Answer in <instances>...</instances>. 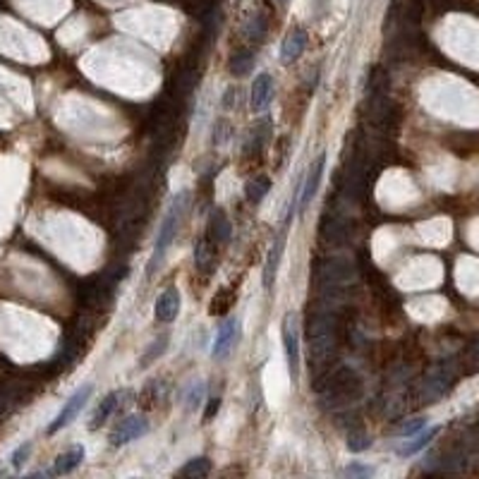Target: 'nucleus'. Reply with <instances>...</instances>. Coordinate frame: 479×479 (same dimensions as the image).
<instances>
[{"mask_svg":"<svg viewBox=\"0 0 479 479\" xmlns=\"http://www.w3.org/2000/svg\"><path fill=\"white\" fill-rule=\"evenodd\" d=\"M438 434V426H431V429H426V431H422V434H417L412 441H408V443H403L398 448V456H403V458H408V456H415V453H419L422 448H426V446L431 443V438H434Z\"/></svg>","mask_w":479,"mask_h":479,"instance_id":"obj_18","label":"nucleus"},{"mask_svg":"<svg viewBox=\"0 0 479 479\" xmlns=\"http://www.w3.org/2000/svg\"><path fill=\"white\" fill-rule=\"evenodd\" d=\"M268 189H271V180L264 178V175H259V178L247 182L245 192H247V199L252 201V204H259V201L268 194Z\"/></svg>","mask_w":479,"mask_h":479,"instance_id":"obj_20","label":"nucleus"},{"mask_svg":"<svg viewBox=\"0 0 479 479\" xmlns=\"http://www.w3.org/2000/svg\"><path fill=\"white\" fill-rule=\"evenodd\" d=\"M372 446L369 436L364 434V431H350V436H347V448H350L352 453H362Z\"/></svg>","mask_w":479,"mask_h":479,"instance_id":"obj_23","label":"nucleus"},{"mask_svg":"<svg viewBox=\"0 0 479 479\" xmlns=\"http://www.w3.org/2000/svg\"><path fill=\"white\" fill-rule=\"evenodd\" d=\"M372 468H364V465H350V468H345V475H350V477H357V475H362V477H369L372 475Z\"/></svg>","mask_w":479,"mask_h":479,"instance_id":"obj_28","label":"nucleus"},{"mask_svg":"<svg viewBox=\"0 0 479 479\" xmlns=\"http://www.w3.org/2000/svg\"><path fill=\"white\" fill-rule=\"evenodd\" d=\"M283 347H285V359H288V369H290V377L298 381L300 377V331H298V314L288 312L283 317Z\"/></svg>","mask_w":479,"mask_h":479,"instance_id":"obj_4","label":"nucleus"},{"mask_svg":"<svg viewBox=\"0 0 479 479\" xmlns=\"http://www.w3.org/2000/svg\"><path fill=\"white\" fill-rule=\"evenodd\" d=\"M219 410H221V400H219V398H216V400H209V410H206V415H204L206 422H209V419H211Z\"/></svg>","mask_w":479,"mask_h":479,"instance_id":"obj_29","label":"nucleus"},{"mask_svg":"<svg viewBox=\"0 0 479 479\" xmlns=\"http://www.w3.org/2000/svg\"><path fill=\"white\" fill-rule=\"evenodd\" d=\"M180 312V293L178 288H166L159 300H156V319L161 321V324H170V321H175V317H178Z\"/></svg>","mask_w":479,"mask_h":479,"instance_id":"obj_11","label":"nucleus"},{"mask_svg":"<svg viewBox=\"0 0 479 479\" xmlns=\"http://www.w3.org/2000/svg\"><path fill=\"white\" fill-rule=\"evenodd\" d=\"M91 391H94L91 386H82V389H77L75 393H72L70 400L63 405V410L58 412V417L53 419V424L48 426V434H56V431L65 429L72 419L80 415V412L84 410V405H87V400L91 398Z\"/></svg>","mask_w":479,"mask_h":479,"instance_id":"obj_5","label":"nucleus"},{"mask_svg":"<svg viewBox=\"0 0 479 479\" xmlns=\"http://www.w3.org/2000/svg\"><path fill=\"white\" fill-rule=\"evenodd\" d=\"M280 3H285V0H280Z\"/></svg>","mask_w":479,"mask_h":479,"instance_id":"obj_30","label":"nucleus"},{"mask_svg":"<svg viewBox=\"0 0 479 479\" xmlns=\"http://www.w3.org/2000/svg\"><path fill=\"white\" fill-rule=\"evenodd\" d=\"M324 168H326V154H319L317 161L312 163L310 173H307L305 185H302V189H300V209H302V211H305V209L310 206V201L317 196L321 178H324Z\"/></svg>","mask_w":479,"mask_h":479,"instance_id":"obj_7","label":"nucleus"},{"mask_svg":"<svg viewBox=\"0 0 479 479\" xmlns=\"http://www.w3.org/2000/svg\"><path fill=\"white\" fill-rule=\"evenodd\" d=\"M209 472H211V463H209V458H192L185 468L180 470V477H206Z\"/></svg>","mask_w":479,"mask_h":479,"instance_id":"obj_21","label":"nucleus"},{"mask_svg":"<svg viewBox=\"0 0 479 479\" xmlns=\"http://www.w3.org/2000/svg\"><path fill=\"white\" fill-rule=\"evenodd\" d=\"M321 238L329 245H343L347 240V223L340 214H326L324 223H321Z\"/></svg>","mask_w":479,"mask_h":479,"instance_id":"obj_13","label":"nucleus"},{"mask_svg":"<svg viewBox=\"0 0 479 479\" xmlns=\"http://www.w3.org/2000/svg\"><path fill=\"white\" fill-rule=\"evenodd\" d=\"M336 317L331 307H317L314 314H310L307 324V340H310V359L317 367H324L336 352Z\"/></svg>","mask_w":479,"mask_h":479,"instance_id":"obj_1","label":"nucleus"},{"mask_svg":"<svg viewBox=\"0 0 479 479\" xmlns=\"http://www.w3.org/2000/svg\"><path fill=\"white\" fill-rule=\"evenodd\" d=\"M84 460V448L82 446H72L65 453L56 458V465H53V472L56 475H70L72 470H77Z\"/></svg>","mask_w":479,"mask_h":479,"instance_id":"obj_15","label":"nucleus"},{"mask_svg":"<svg viewBox=\"0 0 479 479\" xmlns=\"http://www.w3.org/2000/svg\"><path fill=\"white\" fill-rule=\"evenodd\" d=\"M252 65H254V58H252V53H238L231 60V72L235 77H240V75H247L249 70H252Z\"/></svg>","mask_w":479,"mask_h":479,"instance_id":"obj_22","label":"nucleus"},{"mask_svg":"<svg viewBox=\"0 0 479 479\" xmlns=\"http://www.w3.org/2000/svg\"><path fill=\"white\" fill-rule=\"evenodd\" d=\"M307 46V31L305 29H293L290 34L285 36L283 46H280V60L283 63H293L302 56Z\"/></svg>","mask_w":479,"mask_h":479,"instance_id":"obj_14","label":"nucleus"},{"mask_svg":"<svg viewBox=\"0 0 479 479\" xmlns=\"http://www.w3.org/2000/svg\"><path fill=\"white\" fill-rule=\"evenodd\" d=\"M117 405H120V393H117V391L108 393V396L101 400V405L96 408L94 417H91V429H98V426L106 424L108 419H110V415L115 412Z\"/></svg>","mask_w":479,"mask_h":479,"instance_id":"obj_16","label":"nucleus"},{"mask_svg":"<svg viewBox=\"0 0 479 479\" xmlns=\"http://www.w3.org/2000/svg\"><path fill=\"white\" fill-rule=\"evenodd\" d=\"M448 381H451V374L446 369L429 372L424 377V384H422V400H426V403L438 400L446 393V389H448Z\"/></svg>","mask_w":479,"mask_h":479,"instance_id":"obj_12","label":"nucleus"},{"mask_svg":"<svg viewBox=\"0 0 479 479\" xmlns=\"http://www.w3.org/2000/svg\"><path fill=\"white\" fill-rule=\"evenodd\" d=\"M29 453H31V443H22L19 448L12 453V468H22L24 463H27V458H29Z\"/></svg>","mask_w":479,"mask_h":479,"instance_id":"obj_25","label":"nucleus"},{"mask_svg":"<svg viewBox=\"0 0 479 479\" xmlns=\"http://www.w3.org/2000/svg\"><path fill=\"white\" fill-rule=\"evenodd\" d=\"M273 98V77L268 75V72H261V75L254 77V84H252V98H249V106L252 110H266V106L271 103Z\"/></svg>","mask_w":479,"mask_h":479,"instance_id":"obj_10","label":"nucleus"},{"mask_svg":"<svg viewBox=\"0 0 479 479\" xmlns=\"http://www.w3.org/2000/svg\"><path fill=\"white\" fill-rule=\"evenodd\" d=\"M214 257H216L214 240L211 238H201L199 242H196V247H194V264H196V268L209 273V271H211Z\"/></svg>","mask_w":479,"mask_h":479,"instance_id":"obj_17","label":"nucleus"},{"mask_svg":"<svg viewBox=\"0 0 479 479\" xmlns=\"http://www.w3.org/2000/svg\"><path fill=\"white\" fill-rule=\"evenodd\" d=\"M264 29H266L264 19H261V17H252V22H249V38H252V41H261V36H264Z\"/></svg>","mask_w":479,"mask_h":479,"instance_id":"obj_27","label":"nucleus"},{"mask_svg":"<svg viewBox=\"0 0 479 479\" xmlns=\"http://www.w3.org/2000/svg\"><path fill=\"white\" fill-rule=\"evenodd\" d=\"M149 431V422L140 415H132V417H125L120 424L113 429V434H110V443L115 446H125L130 441H135V438L144 436Z\"/></svg>","mask_w":479,"mask_h":479,"instance_id":"obj_6","label":"nucleus"},{"mask_svg":"<svg viewBox=\"0 0 479 479\" xmlns=\"http://www.w3.org/2000/svg\"><path fill=\"white\" fill-rule=\"evenodd\" d=\"M185 204H187V194L175 196L173 204L168 206L166 216H163L161 228H159V238H156L154 254H151L149 266H147V273H149V275H154V273H156V266L161 264V259H163V254H166V249L170 247V242H173L175 235H178V226H180L182 211H185Z\"/></svg>","mask_w":479,"mask_h":479,"instance_id":"obj_3","label":"nucleus"},{"mask_svg":"<svg viewBox=\"0 0 479 479\" xmlns=\"http://www.w3.org/2000/svg\"><path fill=\"white\" fill-rule=\"evenodd\" d=\"M211 240L219 245V242H226L228 238H231V221L226 219V214L223 211H219L216 209L214 211V216H211Z\"/></svg>","mask_w":479,"mask_h":479,"instance_id":"obj_19","label":"nucleus"},{"mask_svg":"<svg viewBox=\"0 0 479 479\" xmlns=\"http://www.w3.org/2000/svg\"><path fill=\"white\" fill-rule=\"evenodd\" d=\"M321 393L331 405H350L362 396V379L347 367H336L333 372L326 374Z\"/></svg>","mask_w":479,"mask_h":479,"instance_id":"obj_2","label":"nucleus"},{"mask_svg":"<svg viewBox=\"0 0 479 479\" xmlns=\"http://www.w3.org/2000/svg\"><path fill=\"white\" fill-rule=\"evenodd\" d=\"M204 400V384H192L189 386V393L185 398V403L189 405V410H196Z\"/></svg>","mask_w":479,"mask_h":479,"instance_id":"obj_24","label":"nucleus"},{"mask_svg":"<svg viewBox=\"0 0 479 479\" xmlns=\"http://www.w3.org/2000/svg\"><path fill=\"white\" fill-rule=\"evenodd\" d=\"M426 424V419H422V417H417V419H410V422H405L403 426L398 429V434L400 436H412V434H417L419 429Z\"/></svg>","mask_w":479,"mask_h":479,"instance_id":"obj_26","label":"nucleus"},{"mask_svg":"<svg viewBox=\"0 0 479 479\" xmlns=\"http://www.w3.org/2000/svg\"><path fill=\"white\" fill-rule=\"evenodd\" d=\"M238 340H240V321L238 319H228L226 324L219 329V333H216V343H214L211 355L219 357V359L226 357L228 352L235 347Z\"/></svg>","mask_w":479,"mask_h":479,"instance_id":"obj_8","label":"nucleus"},{"mask_svg":"<svg viewBox=\"0 0 479 479\" xmlns=\"http://www.w3.org/2000/svg\"><path fill=\"white\" fill-rule=\"evenodd\" d=\"M283 247H285V231H280L278 238L273 240L271 249H268L266 261H264V288L266 290H273L275 275H278V266H280V257H283Z\"/></svg>","mask_w":479,"mask_h":479,"instance_id":"obj_9","label":"nucleus"}]
</instances>
